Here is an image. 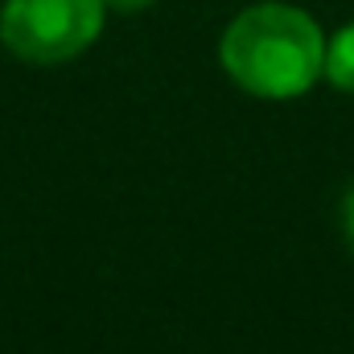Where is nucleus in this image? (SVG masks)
I'll list each match as a JSON object with an SVG mask.
<instances>
[{"label":"nucleus","instance_id":"f03ea898","mask_svg":"<svg viewBox=\"0 0 354 354\" xmlns=\"http://www.w3.org/2000/svg\"><path fill=\"white\" fill-rule=\"evenodd\" d=\"M107 21L103 0H4L0 41L33 66H62L87 54Z\"/></svg>","mask_w":354,"mask_h":354},{"label":"nucleus","instance_id":"39448f33","mask_svg":"<svg viewBox=\"0 0 354 354\" xmlns=\"http://www.w3.org/2000/svg\"><path fill=\"white\" fill-rule=\"evenodd\" d=\"M107 8H120V12H140V8H149V4H157V0H103Z\"/></svg>","mask_w":354,"mask_h":354},{"label":"nucleus","instance_id":"7ed1b4c3","mask_svg":"<svg viewBox=\"0 0 354 354\" xmlns=\"http://www.w3.org/2000/svg\"><path fill=\"white\" fill-rule=\"evenodd\" d=\"M326 83L354 95V21L326 37Z\"/></svg>","mask_w":354,"mask_h":354},{"label":"nucleus","instance_id":"f257e3e1","mask_svg":"<svg viewBox=\"0 0 354 354\" xmlns=\"http://www.w3.org/2000/svg\"><path fill=\"white\" fill-rule=\"evenodd\" d=\"M218 66L256 99H301L326 79V33L301 4L260 0L239 8L223 29Z\"/></svg>","mask_w":354,"mask_h":354},{"label":"nucleus","instance_id":"20e7f679","mask_svg":"<svg viewBox=\"0 0 354 354\" xmlns=\"http://www.w3.org/2000/svg\"><path fill=\"white\" fill-rule=\"evenodd\" d=\"M342 235H346V248L354 252V181L346 185V194H342Z\"/></svg>","mask_w":354,"mask_h":354}]
</instances>
